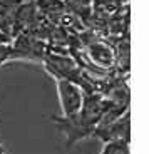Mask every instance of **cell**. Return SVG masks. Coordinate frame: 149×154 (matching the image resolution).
<instances>
[{"mask_svg":"<svg viewBox=\"0 0 149 154\" xmlns=\"http://www.w3.org/2000/svg\"><path fill=\"white\" fill-rule=\"evenodd\" d=\"M44 64H45L47 70H49V72L57 79V81L64 79V81H70V82L79 84L80 70H79L77 64L72 60V59L64 57V55L45 54V57H44Z\"/></svg>","mask_w":149,"mask_h":154,"instance_id":"obj_4","label":"cell"},{"mask_svg":"<svg viewBox=\"0 0 149 154\" xmlns=\"http://www.w3.org/2000/svg\"><path fill=\"white\" fill-rule=\"evenodd\" d=\"M99 154H131L127 141H109L102 143V149Z\"/></svg>","mask_w":149,"mask_h":154,"instance_id":"obj_6","label":"cell"},{"mask_svg":"<svg viewBox=\"0 0 149 154\" xmlns=\"http://www.w3.org/2000/svg\"><path fill=\"white\" fill-rule=\"evenodd\" d=\"M129 112H126L119 119L112 121L109 124H99L92 132V137L99 139L101 143H109V141H127L129 143Z\"/></svg>","mask_w":149,"mask_h":154,"instance_id":"obj_5","label":"cell"},{"mask_svg":"<svg viewBox=\"0 0 149 154\" xmlns=\"http://www.w3.org/2000/svg\"><path fill=\"white\" fill-rule=\"evenodd\" d=\"M12 47V59H22V60H30V62H44L45 57V45L39 37L29 32L15 35L14 40L10 42Z\"/></svg>","mask_w":149,"mask_h":154,"instance_id":"obj_2","label":"cell"},{"mask_svg":"<svg viewBox=\"0 0 149 154\" xmlns=\"http://www.w3.org/2000/svg\"><path fill=\"white\" fill-rule=\"evenodd\" d=\"M0 154H7V149H5V146L2 143H0Z\"/></svg>","mask_w":149,"mask_h":154,"instance_id":"obj_9","label":"cell"},{"mask_svg":"<svg viewBox=\"0 0 149 154\" xmlns=\"http://www.w3.org/2000/svg\"><path fill=\"white\" fill-rule=\"evenodd\" d=\"M12 42V38L10 37H7V35L4 34V32L0 30V44H10Z\"/></svg>","mask_w":149,"mask_h":154,"instance_id":"obj_8","label":"cell"},{"mask_svg":"<svg viewBox=\"0 0 149 154\" xmlns=\"http://www.w3.org/2000/svg\"><path fill=\"white\" fill-rule=\"evenodd\" d=\"M12 59V47L10 44H0V66H4Z\"/></svg>","mask_w":149,"mask_h":154,"instance_id":"obj_7","label":"cell"},{"mask_svg":"<svg viewBox=\"0 0 149 154\" xmlns=\"http://www.w3.org/2000/svg\"><path fill=\"white\" fill-rule=\"evenodd\" d=\"M55 87H57L62 117H74L76 114H79L82 102H84V96H85L84 89L79 84H76V82L64 81V79L55 81Z\"/></svg>","mask_w":149,"mask_h":154,"instance_id":"obj_3","label":"cell"},{"mask_svg":"<svg viewBox=\"0 0 149 154\" xmlns=\"http://www.w3.org/2000/svg\"><path fill=\"white\" fill-rule=\"evenodd\" d=\"M54 127L64 136L65 139V147L70 149L74 144H77L82 139L92 137V132L96 129V126L89 122L84 116L76 114L74 117H62V116H52L50 117Z\"/></svg>","mask_w":149,"mask_h":154,"instance_id":"obj_1","label":"cell"}]
</instances>
